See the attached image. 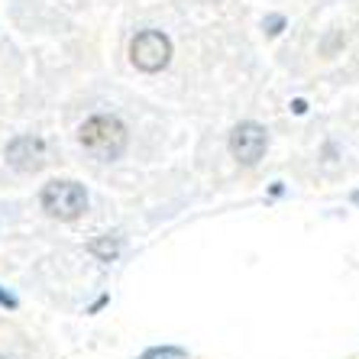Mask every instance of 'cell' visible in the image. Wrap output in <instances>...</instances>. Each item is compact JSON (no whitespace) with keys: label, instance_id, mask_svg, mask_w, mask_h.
<instances>
[{"label":"cell","instance_id":"cell-1","mask_svg":"<svg viewBox=\"0 0 359 359\" xmlns=\"http://www.w3.org/2000/svg\"><path fill=\"white\" fill-rule=\"evenodd\" d=\"M78 140L94 159L100 162H114L123 156L126 149V126L123 120L107 117V114H97V117L84 120V126L78 130Z\"/></svg>","mask_w":359,"mask_h":359},{"label":"cell","instance_id":"cell-2","mask_svg":"<svg viewBox=\"0 0 359 359\" xmlns=\"http://www.w3.org/2000/svg\"><path fill=\"white\" fill-rule=\"evenodd\" d=\"M130 62L146 75H156L172 62V39L159 29H142L130 42Z\"/></svg>","mask_w":359,"mask_h":359},{"label":"cell","instance_id":"cell-3","mask_svg":"<svg viewBox=\"0 0 359 359\" xmlns=\"http://www.w3.org/2000/svg\"><path fill=\"white\" fill-rule=\"evenodd\" d=\"M88 208V194L78 182H49L42 188V210L55 220H75Z\"/></svg>","mask_w":359,"mask_h":359},{"label":"cell","instance_id":"cell-4","mask_svg":"<svg viewBox=\"0 0 359 359\" xmlns=\"http://www.w3.org/2000/svg\"><path fill=\"white\" fill-rule=\"evenodd\" d=\"M266 146H269V133L266 126L256 123V120H243L230 133V152L240 165H256V162L266 156Z\"/></svg>","mask_w":359,"mask_h":359},{"label":"cell","instance_id":"cell-5","mask_svg":"<svg viewBox=\"0 0 359 359\" xmlns=\"http://www.w3.org/2000/svg\"><path fill=\"white\" fill-rule=\"evenodd\" d=\"M7 162L17 172H39L46 165V142L39 136H17L7 146Z\"/></svg>","mask_w":359,"mask_h":359},{"label":"cell","instance_id":"cell-6","mask_svg":"<svg viewBox=\"0 0 359 359\" xmlns=\"http://www.w3.org/2000/svg\"><path fill=\"white\" fill-rule=\"evenodd\" d=\"M91 252L100 262H114L120 256V236H97L91 243Z\"/></svg>","mask_w":359,"mask_h":359},{"label":"cell","instance_id":"cell-7","mask_svg":"<svg viewBox=\"0 0 359 359\" xmlns=\"http://www.w3.org/2000/svg\"><path fill=\"white\" fill-rule=\"evenodd\" d=\"M168 356L182 359V356H184V350H178V346H156V350H149L142 359H168Z\"/></svg>","mask_w":359,"mask_h":359},{"label":"cell","instance_id":"cell-8","mask_svg":"<svg viewBox=\"0 0 359 359\" xmlns=\"http://www.w3.org/2000/svg\"><path fill=\"white\" fill-rule=\"evenodd\" d=\"M269 33H272V36H278V33H282V26H285V20L282 17H269Z\"/></svg>","mask_w":359,"mask_h":359},{"label":"cell","instance_id":"cell-9","mask_svg":"<svg viewBox=\"0 0 359 359\" xmlns=\"http://www.w3.org/2000/svg\"><path fill=\"white\" fill-rule=\"evenodd\" d=\"M0 308H10V311L17 308V298H13V294H7L4 288H0Z\"/></svg>","mask_w":359,"mask_h":359},{"label":"cell","instance_id":"cell-10","mask_svg":"<svg viewBox=\"0 0 359 359\" xmlns=\"http://www.w3.org/2000/svg\"><path fill=\"white\" fill-rule=\"evenodd\" d=\"M353 201H356V204H359V191H356V194H353Z\"/></svg>","mask_w":359,"mask_h":359},{"label":"cell","instance_id":"cell-11","mask_svg":"<svg viewBox=\"0 0 359 359\" xmlns=\"http://www.w3.org/2000/svg\"><path fill=\"white\" fill-rule=\"evenodd\" d=\"M0 359H4V356H0Z\"/></svg>","mask_w":359,"mask_h":359}]
</instances>
